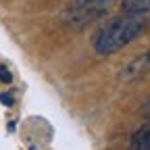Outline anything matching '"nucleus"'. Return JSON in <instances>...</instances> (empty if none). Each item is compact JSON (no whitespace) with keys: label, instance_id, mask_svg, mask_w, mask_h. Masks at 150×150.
Instances as JSON below:
<instances>
[{"label":"nucleus","instance_id":"1","mask_svg":"<svg viewBox=\"0 0 150 150\" xmlns=\"http://www.w3.org/2000/svg\"><path fill=\"white\" fill-rule=\"evenodd\" d=\"M144 29V19L138 13H129L125 17H119L115 21L106 23L100 33L94 40V48H96L98 54L108 56L112 52L121 50L123 46H127L129 42H134L136 38L142 33Z\"/></svg>","mask_w":150,"mask_h":150},{"label":"nucleus","instance_id":"2","mask_svg":"<svg viewBox=\"0 0 150 150\" xmlns=\"http://www.w3.org/2000/svg\"><path fill=\"white\" fill-rule=\"evenodd\" d=\"M112 0H75L71 4V13H81V15H92V11H98L106 4H110Z\"/></svg>","mask_w":150,"mask_h":150},{"label":"nucleus","instance_id":"3","mask_svg":"<svg viewBox=\"0 0 150 150\" xmlns=\"http://www.w3.org/2000/svg\"><path fill=\"white\" fill-rule=\"evenodd\" d=\"M129 150H150V123L142 125L134 134L131 144H129Z\"/></svg>","mask_w":150,"mask_h":150},{"label":"nucleus","instance_id":"4","mask_svg":"<svg viewBox=\"0 0 150 150\" xmlns=\"http://www.w3.org/2000/svg\"><path fill=\"white\" fill-rule=\"evenodd\" d=\"M123 8H125L127 13H138V15H142V13L150 11V0H123Z\"/></svg>","mask_w":150,"mask_h":150},{"label":"nucleus","instance_id":"5","mask_svg":"<svg viewBox=\"0 0 150 150\" xmlns=\"http://www.w3.org/2000/svg\"><path fill=\"white\" fill-rule=\"evenodd\" d=\"M13 79V75H11V71L4 67V65H0V81H2V83H8Z\"/></svg>","mask_w":150,"mask_h":150},{"label":"nucleus","instance_id":"6","mask_svg":"<svg viewBox=\"0 0 150 150\" xmlns=\"http://www.w3.org/2000/svg\"><path fill=\"white\" fill-rule=\"evenodd\" d=\"M0 102L6 104V106H13V96L11 94H0Z\"/></svg>","mask_w":150,"mask_h":150}]
</instances>
